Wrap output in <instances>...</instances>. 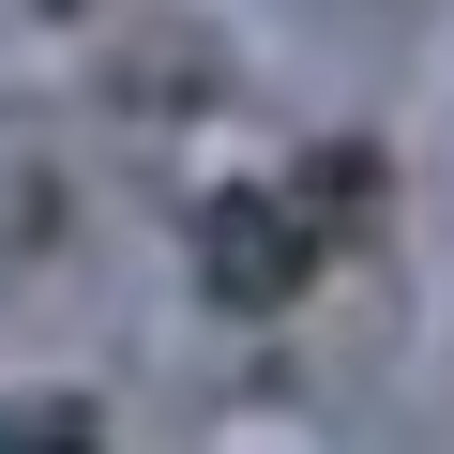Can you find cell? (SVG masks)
<instances>
[{"label": "cell", "mask_w": 454, "mask_h": 454, "mask_svg": "<svg viewBox=\"0 0 454 454\" xmlns=\"http://www.w3.org/2000/svg\"><path fill=\"white\" fill-rule=\"evenodd\" d=\"M0 454H91V409L76 394H16L0 409Z\"/></svg>", "instance_id": "cell-1"}]
</instances>
